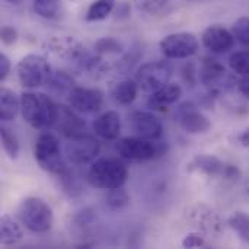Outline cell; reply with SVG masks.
<instances>
[{
    "mask_svg": "<svg viewBox=\"0 0 249 249\" xmlns=\"http://www.w3.org/2000/svg\"><path fill=\"white\" fill-rule=\"evenodd\" d=\"M20 114L32 128L45 131L55 125L58 105L48 95L29 90L20 95Z\"/></svg>",
    "mask_w": 249,
    "mask_h": 249,
    "instance_id": "1",
    "label": "cell"
},
{
    "mask_svg": "<svg viewBox=\"0 0 249 249\" xmlns=\"http://www.w3.org/2000/svg\"><path fill=\"white\" fill-rule=\"evenodd\" d=\"M86 178L93 188L114 190L125 184L128 178V169L120 159L104 158L90 165Z\"/></svg>",
    "mask_w": 249,
    "mask_h": 249,
    "instance_id": "2",
    "label": "cell"
},
{
    "mask_svg": "<svg viewBox=\"0 0 249 249\" xmlns=\"http://www.w3.org/2000/svg\"><path fill=\"white\" fill-rule=\"evenodd\" d=\"M20 223L32 233H47L54 220L51 207L39 197H26L18 207Z\"/></svg>",
    "mask_w": 249,
    "mask_h": 249,
    "instance_id": "3",
    "label": "cell"
},
{
    "mask_svg": "<svg viewBox=\"0 0 249 249\" xmlns=\"http://www.w3.org/2000/svg\"><path fill=\"white\" fill-rule=\"evenodd\" d=\"M34 156L36 163L47 172L58 177L67 171V166L61 156L60 140L53 133H42L36 142L34 149Z\"/></svg>",
    "mask_w": 249,
    "mask_h": 249,
    "instance_id": "4",
    "label": "cell"
},
{
    "mask_svg": "<svg viewBox=\"0 0 249 249\" xmlns=\"http://www.w3.org/2000/svg\"><path fill=\"white\" fill-rule=\"evenodd\" d=\"M16 74L23 88L36 89L48 83L53 71L45 57L39 54H26L16 64Z\"/></svg>",
    "mask_w": 249,
    "mask_h": 249,
    "instance_id": "5",
    "label": "cell"
},
{
    "mask_svg": "<svg viewBox=\"0 0 249 249\" xmlns=\"http://www.w3.org/2000/svg\"><path fill=\"white\" fill-rule=\"evenodd\" d=\"M115 150L127 160H152L166 153L165 143L143 137H124L117 142Z\"/></svg>",
    "mask_w": 249,
    "mask_h": 249,
    "instance_id": "6",
    "label": "cell"
},
{
    "mask_svg": "<svg viewBox=\"0 0 249 249\" xmlns=\"http://www.w3.org/2000/svg\"><path fill=\"white\" fill-rule=\"evenodd\" d=\"M159 48L166 58L182 60L197 54L200 48V41L191 32H175L166 35L159 42Z\"/></svg>",
    "mask_w": 249,
    "mask_h": 249,
    "instance_id": "7",
    "label": "cell"
},
{
    "mask_svg": "<svg viewBox=\"0 0 249 249\" xmlns=\"http://www.w3.org/2000/svg\"><path fill=\"white\" fill-rule=\"evenodd\" d=\"M171 74L172 70L165 61H150L139 67L136 73V82L143 92L152 95L169 83Z\"/></svg>",
    "mask_w": 249,
    "mask_h": 249,
    "instance_id": "8",
    "label": "cell"
},
{
    "mask_svg": "<svg viewBox=\"0 0 249 249\" xmlns=\"http://www.w3.org/2000/svg\"><path fill=\"white\" fill-rule=\"evenodd\" d=\"M69 139L70 140L66 146V155L73 165L82 166L90 163L99 155L101 146L93 136L80 133Z\"/></svg>",
    "mask_w": 249,
    "mask_h": 249,
    "instance_id": "9",
    "label": "cell"
},
{
    "mask_svg": "<svg viewBox=\"0 0 249 249\" xmlns=\"http://www.w3.org/2000/svg\"><path fill=\"white\" fill-rule=\"evenodd\" d=\"M175 120L179 123L181 128L193 136L207 134L212 130V121L206 117L193 102L181 104L175 111Z\"/></svg>",
    "mask_w": 249,
    "mask_h": 249,
    "instance_id": "10",
    "label": "cell"
},
{
    "mask_svg": "<svg viewBox=\"0 0 249 249\" xmlns=\"http://www.w3.org/2000/svg\"><path fill=\"white\" fill-rule=\"evenodd\" d=\"M128 125L134 134L149 140H159L163 134L160 120L149 111H134L128 115Z\"/></svg>",
    "mask_w": 249,
    "mask_h": 249,
    "instance_id": "11",
    "label": "cell"
},
{
    "mask_svg": "<svg viewBox=\"0 0 249 249\" xmlns=\"http://www.w3.org/2000/svg\"><path fill=\"white\" fill-rule=\"evenodd\" d=\"M104 102V93L95 88H77L74 86L69 92V104L73 109L85 114H92L101 109Z\"/></svg>",
    "mask_w": 249,
    "mask_h": 249,
    "instance_id": "12",
    "label": "cell"
},
{
    "mask_svg": "<svg viewBox=\"0 0 249 249\" xmlns=\"http://www.w3.org/2000/svg\"><path fill=\"white\" fill-rule=\"evenodd\" d=\"M236 38L233 32L226 29L223 25H210L201 35L203 45L214 54H222L232 50Z\"/></svg>",
    "mask_w": 249,
    "mask_h": 249,
    "instance_id": "13",
    "label": "cell"
},
{
    "mask_svg": "<svg viewBox=\"0 0 249 249\" xmlns=\"http://www.w3.org/2000/svg\"><path fill=\"white\" fill-rule=\"evenodd\" d=\"M93 131L104 140H115L121 133V118L117 111H107L93 121Z\"/></svg>",
    "mask_w": 249,
    "mask_h": 249,
    "instance_id": "14",
    "label": "cell"
},
{
    "mask_svg": "<svg viewBox=\"0 0 249 249\" xmlns=\"http://www.w3.org/2000/svg\"><path fill=\"white\" fill-rule=\"evenodd\" d=\"M225 77H226V69L219 60L204 58L201 69L198 71V79L204 86L210 89H217V86L222 85Z\"/></svg>",
    "mask_w": 249,
    "mask_h": 249,
    "instance_id": "15",
    "label": "cell"
},
{
    "mask_svg": "<svg viewBox=\"0 0 249 249\" xmlns=\"http://www.w3.org/2000/svg\"><path fill=\"white\" fill-rule=\"evenodd\" d=\"M226 163L213 155H197L187 166L191 172H201L207 177H223Z\"/></svg>",
    "mask_w": 249,
    "mask_h": 249,
    "instance_id": "16",
    "label": "cell"
},
{
    "mask_svg": "<svg viewBox=\"0 0 249 249\" xmlns=\"http://www.w3.org/2000/svg\"><path fill=\"white\" fill-rule=\"evenodd\" d=\"M182 96V89L179 85L177 83H166L163 88H160L159 90H156L155 93L150 95L147 105L153 109H162L165 107H169L175 102L179 101V98Z\"/></svg>",
    "mask_w": 249,
    "mask_h": 249,
    "instance_id": "17",
    "label": "cell"
},
{
    "mask_svg": "<svg viewBox=\"0 0 249 249\" xmlns=\"http://www.w3.org/2000/svg\"><path fill=\"white\" fill-rule=\"evenodd\" d=\"M55 124L58 125V130L67 137L80 134L85 128V121H82L70 108L63 105L58 107V118Z\"/></svg>",
    "mask_w": 249,
    "mask_h": 249,
    "instance_id": "18",
    "label": "cell"
},
{
    "mask_svg": "<svg viewBox=\"0 0 249 249\" xmlns=\"http://www.w3.org/2000/svg\"><path fill=\"white\" fill-rule=\"evenodd\" d=\"M23 239L22 228L9 214H3L0 219V245L12 247Z\"/></svg>",
    "mask_w": 249,
    "mask_h": 249,
    "instance_id": "19",
    "label": "cell"
},
{
    "mask_svg": "<svg viewBox=\"0 0 249 249\" xmlns=\"http://www.w3.org/2000/svg\"><path fill=\"white\" fill-rule=\"evenodd\" d=\"M20 111V96H18L12 89H0V120L9 123L15 120Z\"/></svg>",
    "mask_w": 249,
    "mask_h": 249,
    "instance_id": "20",
    "label": "cell"
},
{
    "mask_svg": "<svg viewBox=\"0 0 249 249\" xmlns=\"http://www.w3.org/2000/svg\"><path fill=\"white\" fill-rule=\"evenodd\" d=\"M137 10L149 16H162L168 15L177 7V3L181 0H133Z\"/></svg>",
    "mask_w": 249,
    "mask_h": 249,
    "instance_id": "21",
    "label": "cell"
},
{
    "mask_svg": "<svg viewBox=\"0 0 249 249\" xmlns=\"http://www.w3.org/2000/svg\"><path fill=\"white\" fill-rule=\"evenodd\" d=\"M139 89L140 88L136 80L131 79L121 80L112 89V99L120 105H130L137 98Z\"/></svg>",
    "mask_w": 249,
    "mask_h": 249,
    "instance_id": "22",
    "label": "cell"
},
{
    "mask_svg": "<svg viewBox=\"0 0 249 249\" xmlns=\"http://www.w3.org/2000/svg\"><path fill=\"white\" fill-rule=\"evenodd\" d=\"M193 219L198 223V226L201 229H204L209 233H214L222 229L220 220L216 216V213L213 210L207 209L206 206H197L196 210L193 212Z\"/></svg>",
    "mask_w": 249,
    "mask_h": 249,
    "instance_id": "23",
    "label": "cell"
},
{
    "mask_svg": "<svg viewBox=\"0 0 249 249\" xmlns=\"http://www.w3.org/2000/svg\"><path fill=\"white\" fill-rule=\"evenodd\" d=\"M114 7H115V0H95L86 12V20L88 22L104 20L111 15Z\"/></svg>",
    "mask_w": 249,
    "mask_h": 249,
    "instance_id": "24",
    "label": "cell"
},
{
    "mask_svg": "<svg viewBox=\"0 0 249 249\" xmlns=\"http://www.w3.org/2000/svg\"><path fill=\"white\" fill-rule=\"evenodd\" d=\"M229 226L231 229L249 245V214L244 212H235L229 217Z\"/></svg>",
    "mask_w": 249,
    "mask_h": 249,
    "instance_id": "25",
    "label": "cell"
},
{
    "mask_svg": "<svg viewBox=\"0 0 249 249\" xmlns=\"http://www.w3.org/2000/svg\"><path fill=\"white\" fill-rule=\"evenodd\" d=\"M105 204L111 212H120L123 209H125L130 204V196L128 193L120 187V188H114V190H108L107 198H105Z\"/></svg>",
    "mask_w": 249,
    "mask_h": 249,
    "instance_id": "26",
    "label": "cell"
},
{
    "mask_svg": "<svg viewBox=\"0 0 249 249\" xmlns=\"http://www.w3.org/2000/svg\"><path fill=\"white\" fill-rule=\"evenodd\" d=\"M0 139H1V147L4 150V153L7 155L9 159H18L19 158V153H20V146H19V142L18 139L15 137V134L1 125L0 128Z\"/></svg>",
    "mask_w": 249,
    "mask_h": 249,
    "instance_id": "27",
    "label": "cell"
},
{
    "mask_svg": "<svg viewBox=\"0 0 249 249\" xmlns=\"http://www.w3.org/2000/svg\"><path fill=\"white\" fill-rule=\"evenodd\" d=\"M61 0H34V10L44 19H54L58 16Z\"/></svg>",
    "mask_w": 249,
    "mask_h": 249,
    "instance_id": "28",
    "label": "cell"
},
{
    "mask_svg": "<svg viewBox=\"0 0 249 249\" xmlns=\"http://www.w3.org/2000/svg\"><path fill=\"white\" fill-rule=\"evenodd\" d=\"M47 86H50L54 92H70L74 88V80L66 71H55L51 74Z\"/></svg>",
    "mask_w": 249,
    "mask_h": 249,
    "instance_id": "29",
    "label": "cell"
},
{
    "mask_svg": "<svg viewBox=\"0 0 249 249\" xmlns=\"http://www.w3.org/2000/svg\"><path fill=\"white\" fill-rule=\"evenodd\" d=\"M229 66L233 73L239 76H249V50L236 51L229 58Z\"/></svg>",
    "mask_w": 249,
    "mask_h": 249,
    "instance_id": "30",
    "label": "cell"
},
{
    "mask_svg": "<svg viewBox=\"0 0 249 249\" xmlns=\"http://www.w3.org/2000/svg\"><path fill=\"white\" fill-rule=\"evenodd\" d=\"M123 50L124 45L112 36H105L95 42V51L99 54H118L123 53Z\"/></svg>",
    "mask_w": 249,
    "mask_h": 249,
    "instance_id": "31",
    "label": "cell"
},
{
    "mask_svg": "<svg viewBox=\"0 0 249 249\" xmlns=\"http://www.w3.org/2000/svg\"><path fill=\"white\" fill-rule=\"evenodd\" d=\"M58 179L61 181L63 191L67 193L70 197H76V196H79V194L82 193L77 178H76L69 169H67L66 172H63L61 175H58Z\"/></svg>",
    "mask_w": 249,
    "mask_h": 249,
    "instance_id": "32",
    "label": "cell"
},
{
    "mask_svg": "<svg viewBox=\"0 0 249 249\" xmlns=\"http://www.w3.org/2000/svg\"><path fill=\"white\" fill-rule=\"evenodd\" d=\"M232 32H233L236 41H239L242 45L249 48V18L242 16V18L236 19V22L232 26Z\"/></svg>",
    "mask_w": 249,
    "mask_h": 249,
    "instance_id": "33",
    "label": "cell"
},
{
    "mask_svg": "<svg viewBox=\"0 0 249 249\" xmlns=\"http://www.w3.org/2000/svg\"><path fill=\"white\" fill-rule=\"evenodd\" d=\"M207 245L209 244H207L206 238L200 232H193V233L185 235V238L181 242V247L182 248H206Z\"/></svg>",
    "mask_w": 249,
    "mask_h": 249,
    "instance_id": "34",
    "label": "cell"
},
{
    "mask_svg": "<svg viewBox=\"0 0 249 249\" xmlns=\"http://www.w3.org/2000/svg\"><path fill=\"white\" fill-rule=\"evenodd\" d=\"M0 38H1V42L6 47L13 45L18 41V31H16V28L15 26H10V25L1 26V29H0Z\"/></svg>",
    "mask_w": 249,
    "mask_h": 249,
    "instance_id": "35",
    "label": "cell"
},
{
    "mask_svg": "<svg viewBox=\"0 0 249 249\" xmlns=\"http://www.w3.org/2000/svg\"><path fill=\"white\" fill-rule=\"evenodd\" d=\"M95 213H96V212H95L93 209H90V207H86V209L80 210V212L76 214V217H74V222H76L79 226L90 225V223L95 220V217H96V214H95Z\"/></svg>",
    "mask_w": 249,
    "mask_h": 249,
    "instance_id": "36",
    "label": "cell"
},
{
    "mask_svg": "<svg viewBox=\"0 0 249 249\" xmlns=\"http://www.w3.org/2000/svg\"><path fill=\"white\" fill-rule=\"evenodd\" d=\"M10 67H12V64H10L9 57L6 54L0 53V80H4L7 77V74L10 71Z\"/></svg>",
    "mask_w": 249,
    "mask_h": 249,
    "instance_id": "37",
    "label": "cell"
},
{
    "mask_svg": "<svg viewBox=\"0 0 249 249\" xmlns=\"http://www.w3.org/2000/svg\"><path fill=\"white\" fill-rule=\"evenodd\" d=\"M239 177H241V171L236 166L226 165L225 172H223V178H226V179H238Z\"/></svg>",
    "mask_w": 249,
    "mask_h": 249,
    "instance_id": "38",
    "label": "cell"
},
{
    "mask_svg": "<svg viewBox=\"0 0 249 249\" xmlns=\"http://www.w3.org/2000/svg\"><path fill=\"white\" fill-rule=\"evenodd\" d=\"M238 90L244 98H247L249 101V76H244L238 82Z\"/></svg>",
    "mask_w": 249,
    "mask_h": 249,
    "instance_id": "39",
    "label": "cell"
},
{
    "mask_svg": "<svg viewBox=\"0 0 249 249\" xmlns=\"http://www.w3.org/2000/svg\"><path fill=\"white\" fill-rule=\"evenodd\" d=\"M236 142H238L242 147H249V128L242 130V131L236 136Z\"/></svg>",
    "mask_w": 249,
    "mask_h": 249,
    "instance_id": "40",
    "label": "cell"
},
{
    "mask_svg": "<svg viewBox=\"0 0 249 249\" xmlns=\"http://www.w3.org/2000/svg\"><path fill=\"white\" fill-rule=\"evenodd\" d=\"M6 3H9V4H20L23 0H4Z\"/></svg>",
    "mask_w": 249,
    "mask_h": 249,
    "instance_id": "41",
    "label": "cell"
},
{
    "mask_svg": "<svg viewBox=\"0 0 249 249\" xmlns=\"http://www.w3.org/2000/svg\"><path fill=\"white\" fill-rule=\"evenodd\" d=\"M190 1H197V0H190Z\"/></svg>",
    "mask_w": 249,
    "mask_h": 249,
    "instance_id": "42",
    "label": "cell"
}]
</instances>
